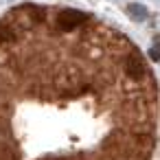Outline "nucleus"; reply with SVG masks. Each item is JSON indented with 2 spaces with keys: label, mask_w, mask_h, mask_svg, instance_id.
I'll return each mask as SVG.
<instances>
[{
  "label": "nucleus",
  "mask_w": 160,
  "mask_h": 160,
  "mask_svg": "<svg viewBox=\"0 0 160 160\" xmlns=\"http://www.w3.org/2000/svg\"><path fill=\"white\" fill-rule=\"evenodd\" d=\"M86 22H90V18H88L86 13H81V11H72V9L57 11V16H55V24H57V29L64 31V33H70V31L83 27Z\"/></svg>",
  "instance_id": "nucleus-1"
}]
</instances>
